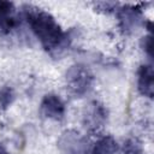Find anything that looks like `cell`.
Here are the masks:
<instances>
[{"label": "cell", "instance_id": "cell-1", "mask_svg": "<svg viewBox=\"0 0 154 154\" xmlns=\"http://www.w3.org/2000/svg\"><path fill=\"white\" fill-rule=\"evenodd\" d=\"M23 10L30 30L46 51L57 52L66 46V35L49 12L34 5H24Z\"/></svg>", "mask_w": 154, "mask_h": 154}, {"label": "cell", "instance_id": "cell-2", "mask_svg": "<svg viewBox=\"0 0 154 154\" xmlns=\"http://www.w3.org/2000/svg\"><path fill=\"white\" fill-rule=\"evenodd\" d=\"M67 90L76 97H81L90 91L94 83V76L90 70L82 65L75 64L69 67L65 75Z\"/></svg>", "mask_w": 154, "mask_h": 154}, {"label": "cell", "instance_id": "cell-3", "mask_svg": "<svg viewBox=\"0 0 154 154\" xmlns=\"http://www.w3.org/2000/svg\"><path fill=\"white\" fill-rule=\"evenodd\" d=\"M57 144L61 154H87L89 150L87 136L73 129L63 131Z\"/></svg>", "mask_w": 154, "mask_h": 154}, {"label": "cell", "instance_id": "cell-4", "mask_svg": "<svg viewBox=\"0 0 154 154\" xmlns=\"http://www.w3.org/2000/svg\"><path fill=\"white\" fill-rule=\"evenodd\" d=\"M107 109L99 101L89 102L82 113V123L89 132H99L107 123Z\"/></svg>", "mask_w": 154, "mask_h": 154}, {"label": "cell", "instance_id": "cell-5", "mask_svg": "<svg viewBox=\"0 0 154 154\" xmlns=\"http://www.w3.org/2000/svg\"><path fill=\"white\" fill-rule=\"evenodd\" d=\"M118 23L124 34H132L138 29L142 22V12L135 6H123L118 8Z\"/></svg>", "mask_w": 154, "mask_h": 154}, {"label": "cell", "instance_id": "cell-6", "mask_svg": "<svg viewBox=\"0 0 154 154\" xmlns=\"http://www.w3.org/2000/svg\"><path fill=\"white\" fill-rule=\"evenodd\" d=\"M41 114L51 120H61L65 116V103L57 94H46L40 105Z\"/></svg>", "mask_w": 154, "mask_h": 154}, {"label": "cell", "instance_id": "cell-7", "mask_svg": "<svg viewBox=\"0 0 154 154\" xmlns=\"http://www.w3.org/2000/svg\"><path fill=\"white\" fill-rule=\"evenodd\" d=\"M18 23L17 11L11 1L0 0V32L10 34Z\"/></svg>", "mask_w": 154, "mask_h": 154}, {"label": "cell", "instance_id": "cell-8", "mask_svg": "<svg viewBox=\"0 0 154 154\" xmlns=\"http://www.w3.org/2000/svg\"><path fill=\"white\" fill-rule=\"evenodd\" d=\"M137 89L141 95L152 99L154 94V73L152 65H141L137 71Z\"/></svg>", "mask_w": 154, "mask_h": 154}, {"label": "cell", "instance_id": "cell-9", "mask_svg": "<svg viewBox=\"0 0 154 154\" xmlns=\"http://www.w3.org/2000/svg\"><path fill=\"white\" fill-rule=\"evenodd\" d=\"M119 150L117 141L112 136H103L91 147L90 154H117Z\"/></svg>", "mask_w": 154, "mask_h": 154}, {"label": "cell", "instance_id": "cell-10", "mask_svg": "<svg viewBox=\"0 0 154 154\" xmlns=\"http://www.w3.org/2000/svg\"><path fill=\"white\" fill-rule=\"evenodd\" d=\"M122 154H144L143 146L137 138L130 137L124 142Z\"/></svg>", "mask_w": 154, "mask_h": 154}, {"label": "cell", "instance_id": "cell-11", "mask_svg": "<svg viewBox=\"0 0 154 154\" xmlns=\"http://www.w3.org/2000/svg\"><path fill=\"white\" fill-rule=\"evenodd\" d=\"M13 100H14L13 89L8 85H1L0 87V107L2 109H6L12 105Z\"/></svg>", "mask_w": 154, "mask_h": 154}, {"label": "cell", "instance_id": "cell-12", "mask_svg": "<svg viewBox=\"0 0 154 154\" xmlns=\"http://www.w3.org/2000/svg\"><path fill=\"white\" fill-rule=\"evenodd\" d=\"M142 48L143 51L152 58L153 57V40H152V36L148 35L146 37L142 38Z\"/></svg>", "mask_w": 154, "mask_h": 154}, {"label": "cell", "instance_id": "cell-13", "mask_svg": "<svg viewBox=\"0 0 154 154\" xmlns=\"http://www.w3.org/2000/svg\"><path fill=\"white\" fill-rule=\"evenodd\" d=\"M0 154H10V153H8V152H7V150H6V149L0 144Z\"/></svg>", "mask_w": 154, "mask_h": 154}]
</instances>
